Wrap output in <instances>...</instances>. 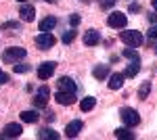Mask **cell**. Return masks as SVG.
<instances>
[{
    "label": "cell",
    "instance_id": "6da1fadb",
    "mask_svg": "<svg viewBox=\"0 0 157 140\" xmlns=\"http://www.w3.org/2000/svg\"><path fill=\"white\" fill-rule=\"evenodd\" d=\"M120 117H121V121H124L128 128H134V126L140 123V115H138V111H136V109H130V107H124V109L120 111Z\"/></svg>",
    "mask_w": 157,
    "mask_h": 140
},
{
    "label": "cell",
    "instance_id": "7a4b0ae2",
    "mask_svg": "<svg viewBox=\"0 0 157 140\" xmlns=\"http://www.w3.org/2000/svg\"><path fill=\"white\" fill-rule=\"evenodd\" d=\"M25 55H27V50L21 46H11L6 48L4 52H2V61L4 63H17L19 59H25Z\"/></svg>",
    "mask_w": 157,
    "mask_h": 140
},
{
    "label": "cell",
    "instance_id": "3957f363",
    "mask_svg": "<svg viewBox=\"0 0 157 140\" xmlns=\"http://www.w3.org/2000/svg\"><path fill=\"white\" fill-rule=\"evenodd\" d=\"M120 38H121L124 44H128V46H132V48L143 44V34H140V32H134V29H126V32H121Z\"/></svg>",
    "mask_w": 157,
    "mask_h": 140
},
{
    "label": "cell",
    "instance_id": "277c9868",
    "mask_svg": "<svg viewBox=\"0 0 157 140\" xmlns=\"http://www.w3.org/2000/svg\"><path fill=\"white\" fill-rule=\"evenodd\" d=\"M107 25L113 27V29H124V27L128 25V17H126L124 13L115 11V13H111V15L107 17Z\"/></svg>",
    "mask_w": 157,
    "mask_h": 140
},
{
    "label": "cell",
    "instance_id": "5b68a950",
    "mask_svg": "<svg viewBox=\"0 0 157 140\" xmlns=\"http://www.w3.org/2000/svg\"><path fill=\"white\" fill-rule=\"evenodd\" d=\"M36 44H38L40 50H48V48H52L57 44V38L50 34V32H42V34L36 36Z\"/></svg>",
    "mask_w": 157,
    "mask_h": 140
},
{
    "label": "cell",
    "instance_id": "8992f818",
    "mask_svg": "<svg viewBox=\"0 0 157 140\" xmlns=\"http://www.w3.org/2000/svg\"><path fill=\"white\" fill-rule=\"evenodd\" d=\"M21 134H23L21 123H6L4 130L0 132V138H19Z\"/></svg>",
    "mask_w": 157,
    "mask_h": 140
},
{
    "label": "cell",
    "instance_id": "52a82bcc",
    "mask_svg": "<svg viewBox=\"0 0 157 140\" xmlns=\"http://www.w3.org/2000/svg\"><path fill=\"white\" fill-rule=\"evenodd\" d=\"M55 69H57V63L55 61H46V63H42L38 67V78L40 80H48L50 75L55 73Z\"/></svg>",
    "mask_w": 157,
    "mask_h": 140
},
{
    "label": "cell",
    "instance_id": "ba28073f",
    "mask_svg": "<svg viewBox=\"0 0 157 140\" xmlns=\"http://www.w3.org/2000/svg\"><path fill=\"white\" fill-rule=\"evenodd\" d=\"M82 128H84L82 119H73V121H69V123L65 126V134H67V138H75V136L82 132Z\"/></svg>",
    "mask_w": 157,
    "mask_h": 140
},
{
    "label": "cell",
    "instance_id": "9c48e42d",
    "mask_svg": "<svg viewBox=\"0 0 157 140\" xmlns=\"http://www.w3.org/2000/svg\"><path fill=\"white\" fill-rule=\"evenodd\" d=\"M55 100L59 103V105H65L69 107L75 103V92H65V90H59V92L55 94Z\"/></svg>",
    "mask_w": 157,
    "mask_h": 140
},
{
    "label": "cell",
    "instance_id": "30bf717a",
    "mask_svg": "<svg viewBox=\"0 0 157 140\" xmlns=\"http://www.w3.org/2000/svg\"><path fill=\"white\" fill-rule=\"evenodd\" d=\"M19 15H21V19H23V21H27V23H29V21H34V19H36V9H34L32 4L23 2V4H21Z\"/></svg>",
    "mask_w": 157,
    "mask_h": 140
},
{
    "label": "cell",
    "instance_id": "8fae6325",
    "mask_svg": "<svg viewBox=\"0 0 157 140\" xmlns=\"http://www.w3.org/2000/svg\"><path fill=\"white\" fill-rule=\"evenodd\" d=\"M98 42H101V32H97V29L84 32V44L86 46H97Z\"/></svg>",
    "mask_w": 157,
    "mask_h": 140
},
{
    "label": "cell",
    "instance_id": "7c38bea8",
    "mask_svg": "<svg viewBox=\"0 0 157 140\" xmlns=\"http://www.w3.org/2000/svg\"><path fill=\"white\" fill-rule=\"evenodd\" d=\"M59 90H65V92H78V86H75V82H73L71 78H67V75H63V78H59Z\"/></svg>",
    "mask_w": 157,
    "mask_h": 140
},
{
    "label": "cell",
    "instance_id": "4fadbf2b",
    "mask_svg": "<svg viewBox=\"0 0 157 140\" xmlns=\"http://www.w3.org/2000/svg\"><path fill=\"white\" fill-rule=\"evenodd\" d=\"M124 80H126L124 73H111V78H109V88H111V90H120L121 86H124Z\"/></svg>",
    "mask_w": 157,
    "mask_h": 140
},
{
    "label": "cell",
    "instance_id": "5bb4252c",
    "mask_svg": "<svg viewBox=\"0 0 157 140\" xmlns=\"http://www.w3.org/2000/svg\"><path fill=\"white\" fill-rule=\"evenodd\" d=\"M38 119H40V113H38L36 109H34V111L29 109V111H23V113H21V121H23V123H36Z\"/></svg>",
    "mask_w": 157,
    "mask_h": 140
},
{
    "label": "cell",
    "instance_id": "9a60e30c",
    "mask_svg": "<svg viewBox=\"0 0 157 140\" xmlns=\"http://www.w3.org/2000/svg\"><path fill=\"white\" fill-rule=\"evenodd\" d=\"M57 25V17H46L40 21V32H52Z\"/></svg>",
    "mask_w": 157,
    "mask_h": 140
},
{
    "label": "cell",
    "instance_id": "2e32d148",
    "mask_svg": "<svg viewBox=\"0 0 157 140\" xmlns=\"http://www.w3.org/2000/svg\"><path fill=\"white\" fill-rule=\"evenodd\" d=\"M138 71H140V59L138 61H130V65L126 67V78H134V75H138Z\"/></svg>",
    "mask_w": 157,
    "mask_h": 140
},
{
    "label": "cell",
    "instance_id": "e0dca14e",
    "mask_svg": "<svg viewBox=\"0 0 157 140\" xmlns=\"http://www.w3.org/2000/svg\"><path fill=\"white\" fill-rule=\"evenodd\" d=\"M38 138H40V140H46V138H50V140H59V134H57L55 130H50V128H42L40 132H38Z\"/></svg>",
    "mask_w": 157,
    "mask_h": 140
},
{
    "label": "cell",
    "instance_id": "ac0fdd59",
    "mask_svg": "<svg viewBox=\"0 0 157 140\" xmlns=\"http://www.w3.org/2000/svg\"><path fill=\"white\" fill-rule=\"evenodd\" d=\"M92 75H94L97 80H105L109 75V65H97V67L92 69Z\"/></svg>",
    "mask_w": 157,
    "mask_h": 140
},
{
    "label": "cell",
    "instance_id": "d6986e66",
    "mask_svg": "<svg viewBox=\"0 0 157 140\" xmlns=\"http://www.w3.org/2000/svg\"><path fill=\"white\" fill-rule=\"evenodd\" d=\"M94 105H97V98L94 96H86L84 100L80 103V109H82V113H86V111H92Z\"/></svg>",
    "mask_w": 157,
    "mask_h": 140
},
{
    "label": "cell",
    "instance_id": "ffe728a7",
    "mask_svg": "<svg viewBox=\"0 0 157 140\" xmlns=\"http://www.w3.org/2000/svg\"><path fill=\"white\" fill-rule=\"evenodd\" d=\"M113 134H115V138H121V140H132L134 138V132H130L128 128H117Z\"/></svg>",
    "mask_w": 157,
    "mask_h": 140
},
{
    "label": "cell",
    "instance_id": "44dd1931",
    "mask_svg": "<svg viewBox=\"0 0 157 140\" xmlns=\"http://www.w3.org/2000/svg\"><path fill=\"white\" fill-rule=\"evenodd\" d=\"M0 29H2V32H9V29L19 32V29H21V23H19V21H4V23L0 25Z\"/></svg>",
    "mask_w": 157,
    "mask_h": 140
},
{
    "label": "cell",
    "instance_id": "7402d4cb",
    "mask_svg": "<svg viewBox=\"0 0 157 140\" xmlns=\"http://www.w3.org/2000/svg\"><path fill=\"white\" fill-rule=\"evenodd\" d=\"M149 92H151V82H145L140 88H138V98H140V100H145L147 96H149Z\"/></svg>",
    "mask_w": 157,
    "mask_h": 140
},
{
    "label": "cell",
    "instance_id": "603a6c76",
    "mask_svg": "<svg viewBox=\"0 0 157 140\" xmlns=\"http://www.w3.org/2000/svg\"><path fill=\"white\" fill-rule=\"evenodd\" d=\"M32 103H34V105H36L38 109H44V107H46V96H44V94H40V92H38L36 96L32 98Z\"/></svg>",
    "mask_w": 157,
    "mask_h": 140
},
{
    "label": "cell",
    "instance_id": "cb8c5ba5",
    "mask_svg": "<svg viewBox=\"0 0 157 140\" xmlns=\"http://www.w3.org/2000/svg\"><path fill=\"white\" fill-rule=\"evenodd\" d=\"M61 40H63L65 44H69V42H73V40H75V29H69V32H65Z\"/></svg>",
    "mask_w": 157,
    "mask_h": 140
},
{
    "label": "cell",
    "instance_id": "d4e9b609",
    "mask_svg": "<svg viewBox=\"0 0 157 140\" xmlns=\"http://www.w3.org/2000/svg\"><path fill=\"white\" fill-rule=\"evenodd\" d=\"M124 57H128L130 61H138V59H140V57H138V52H136V50H132V46L124 50Z\"/></svg>",
    "mask_w": 157,
    "mask_h": 140
},
{
    "label": "cell",
    "instance_id": "484cf974",
    "mask_svg": "<svg viewBox=\"0 0 157 140\" xmlns=\"http://www.w3.org/2000/svg\"><path fill=\"white\" fill-rule=\"evenodd\" d=\"M13 69H15V73H27L32 67H29V65H21V63H15V65H13Z\"/></svg>",
    "mask_w": 157,
    "mask_h": 140
},
{
    "label": "cell",
    "instance_id": "4316f807",
    "mask_svg": "<svg viewBox=\"0 0 157 140\" xmlns=\"http://www.w3.org/2000/svg\"><path fill=\"white\" fill-rule=\"evenodd\" d=\"M117 0H98V4H101V9H111L113 4H115Z\"/></svg>",
    "mask_w": 157,
    "mask_h": 140
},
{
    "label": "cell",
    "instance_id": "83f0119b",
    "mask_svg": "<svg viewBox=\"0 0 157 140\" xmlns=\"http://www.w3.org/2000/svg\"><path fill=\"white\" fill-rule=\"evenodd\" d=\"M80 21H82V17H80V15H71V17H69V23H71L73 27H75V25H80Z\"/></svg>",
    "mask_w": 157,
    "mask_h": 140
},
{
    "label": "cell",
    "instance_id": "f1b7e54d",
    "mask_svg": "<svg viewBox=\"0 0 157 140\" xmlns=\"http://www.w3.org/2000/svg\"><path fill=\"white\" fill-rule=\"evenodd\" d=\"M149 38H151V40H157V23L151 25V29H149Z\"/></svg>",
    "mask_w": 157,
    "mask_h": 140
},
{
    "label": "cell",
    "instance_id": "f546056e",
    "mask_svg": "<svg viewBox=\"0 0 157 140\" xmlns=\"http://www.w3.org/2000/svg\"><path fill=\"white\" fill-rule=\"evenodd\" d=\"M6 82H9V75H6L4 71L0 69V84H6Z\"/></svg>",
    "mask_w": 157,
    "mask_h": 140
},
{
    "label": "cell",
    "instance_id": "4dcf8cb0",
    "mask_svg": "<svg viewBox=\"0 0 157 140\" xmlns=\"http://www.w3.org/2000/svg\"><path fill=\"white\" fill-rule=\"evenodd\" d=\"M40 94H44V96H48V94H50L48 86H42V88H40Z\"/></svg>",
    "mask_w": 157,
    "mask_h": 140
},
{
    "label": "cell",
    "instance_id": "1f68e13d",
    "mask_svg": "<svg viewBox=\"0 0 157 140\" xmlns=\"http://www.w3.org/2000/svg\"><path fill=\"white\" fill-rule=\"evenodd\" d=\"M44 117H46V121H55V113H52V111H48Z\"/></svg>",
    "mask_w": 157,
    "mask_h": 140
},
{
    "label": "cell",
    "instance_id": "d6a6232c",
    "mask_svg": "<svg viewBox=\"0 0 157 140\" xmlns=\"http://www.w3.org/2000/svg\"><path fill=\"white\" fill-rule=\"evenodd\" d=\"M130 11H132V13H136V11H140V6H138L136 2H132V4H130Z\"/></svg>",
    "mask_w": 157,
    "mask_h": 140
},
{
    "label": "cell",
    "instance_id": "836d02e7",
    "mask_svg": "<svg viewBox=\"0 0 157 140\" xmlns=\"http://www.w3.org/2000/svg\"><path fill=\"white\" fill-rule=\"evenodd\" d=\"M149 19H151V21H157V13H153V15H149Z\"/></svg>",
    "mask_w": 157,
    "mask_h": 140
},
{
    "label": "cell",
    "instance_id": "e575fe53",
    "mask_svg": "<svg viewBox=\"0 0 157 140\" xmlns=\"http://www.w3.org/2000/svg\"><path fill=\"white\" fill-rule=\"evenodd\" d=\"M153 9H155V11H157V0H153Z\"/></svg>",
    "mask_w": 157,
    "mask_h": 140
},
{
    "label": "cell",
    "instance_id": "d590c367",
    "mask_svg": "<svg viewBox=\"0 0 157 140\" xmlns=\"http://www.w3.org/2000/svg\"><path fill=\"white\" fill-rule=\"evenodd\" d=\"M44 2H50V4H55V2H57V0H44Z\"/></svg>",
    "mask_w": 157,
    "mask_h": 140
},
{
    "label": "cell",
    "instance_id": "8d00e7d4",
    "mask_svg": "<svg viewBox=\"0 0 157 140\" xmlns=\"http://www.w3.org/2000/svg\"><path fill=\"white\" fill-rule=\"evenodd\" d=\"M155 55H157V44H155Z\"/></svg>",
    "mask_w": 157,
    "mask_h": 140
},
{
    "label": "cell",
    "instance_id": "74e56055",
    "mask_svg": "<svg viewBox=\"0 0 157 140\" xmlns=\"http://www.w3.org/2000/svg\"><path fill=\"white\" fill-rule=\"evenodd\" d=\"M82 2H90V0H82Z\"/></svg>",
    "mask_w": 157,
    "mask_h": 140
},
{
    "label": "cell",
    "instance_id": "f35d334b",
    "mask_svg": "<svg viewBox=\"0 0 157 140\" xmlns=\"http://www.w3.org/2000/svg\"><path fill=\"white\" fill-rule=\"evenodd\" d=\"M19 2H27V0H19Z\"/></svg>",
    "mask_w": 157,
    "mask_h": 140
}]
</instances>
